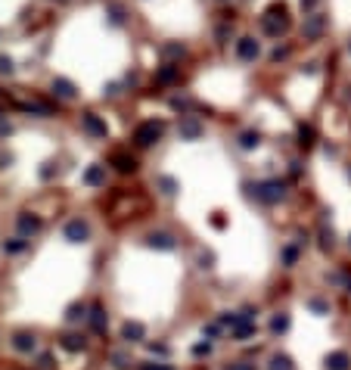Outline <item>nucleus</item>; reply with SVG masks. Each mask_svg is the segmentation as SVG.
<instances>
[{
  "label": "nucleus",
  "mask_w": 351,
  "mask_h": 370,
  "mask_svg": "<svg viewBox=\"0 0 351 370\" xmlns=\"http://www.w3.org/2000/svg\"><path fill=\"white\" fill-rule=\"evenodd\" d=\"M255 193V199L267 202V206H273V202H280L286 196V183L283 180H264V183H255V187H249Z\"/></svg>",
  "instance_id": "obj_1"
},
{
  "label": "nucleus",
  "mask_w": 351,
  "mask_h": 370,
  "mask_svg": "<svg viewBox=\"0 0 351 370\" xmlns=\"http://www.w3.org/2000/svg\"><path fill=\"white\" fill-rule=\"evenodd\" d=\"M159 137H162V121H143L134 131V143L137 146H153Z\"/></svg>",
  "instance_id": "obj_2"
},
{
  "label": "nucleus",
  "mask_w": 351,
  "mask_h": 370,
  "mask_svg": "<svg viewBox=\"0 0 351 370\" xmlns=\"http://www.w3.org/2000/svg\"><path fill=\"white\" fill-rule=\"evenodd\" d=\"M62 236L68 239V243H87V239H90V227H87V221L72 218L68 224L62 227Z\"/></svg>",
  "instance_id": "obj_3"
},
{
  "label": "nucleus",
  "mask_w": 351,
  "mask_h": 370,
  "mask_svg": "<svg viewBox=\"0 0 351 370\" xmlns=\"http://www.w3.org/2000/svg\"><path fill=\"white\" fill-rule=\"evenodd\" d=\"M81 125H84V131H87L90 137H106V134H109L106 121H103L100 115H94V112H84V115H81Z\"/></svg>",
  "instance_id": "obj_4"
},
{
  "label": "nucleus",
  "mask_w": 351,
  "mask_h": 370,
  "mask_svg": "<svg viewBox=\"0 0 351 370\" xmlns=\"http://www.w3.org/2000/svg\"><path fill=\"white\" fill-rule=\"evenodd\" d=\"M53 97L62 100V103H72L78 97V90H75V84H72L68 78H53Z\"/></svg>",
  "instance_id": "obj_5"
},
{
  "label": "nucleus",
  "mask_w": 351,
  "mask_h": 370,
  "mask_svg": "<svg viewBox=\"0 0 351 370\" xmlns=\"http://www.w3.org/2000/svg\"><path fill=\"white\" fill-rule=\"evenodd\" d=\"M16 227H19V236H31V233H38L41 230V218L38 215H28V212H22L19 218H16Z\"/></svg>",
  "instance_id": "obj_6"
},
{
  "label": "nucleus",
  "mask_w": 351,
  "mask_h": 370,
  "mask_svg": "<svg viewBox=\"0 0 351 370\" xmlns=\"http://www.w3.org/2000/svg\"><path fill=\"white\" fill-rule=\"evenodd\" d=\"M121 339H124V342H143V339H146V327H143L140 321H127V324L121 327Z\"/></svg>",
  "instance_id": "obj_7"
},
{
  "label": "nucleus",
  "mask_w": 351,
  "mask_h": 370,
  "mask_svg": "<svg viewBox=\"0 0 351 370\" xmlns=\"http://www.w3.org/2000/svg\"><path fill=\"white\" fill-rule=\"evenodd\" d=\"M146 243H150L153 249H162V252H171V249H177V239L171 236V233H150V236H146Z\"/></svg>",
  "instance_id": "obj_8"
},
{
  "label": "nucleus",
  "mask_w": 351,
  "mask_h": 370,
  "mask_svg": "<svg viewBox=\"0 0 351 370\" xmlns=\"http://www.w3.org/2000/svg\"><path fill=\"white\" fill-rule=\"evenodd\" d=\"M13 348L16 351H22V355H31V351L34 348H38V339H34V333H16V336H13Z\"/></svg>",
  "instance_id": "obj_9"
},
{
  "label": "nucleus",
  "mask_w": 351,
  "mask_h": 370,
  "mask_svg": "<svg viewBox=\"0 0 351 370\" xmlns=\"http://www.w3.org/2000/svg\"><path fill=\"white\" fill-rule=\"evenodd\" d=\"M87 321H90V330H94L97 336H103V333H106V308L103 305H94V308H90V314H87Z\"/></svg>",
  "instance_id": "obj_10"
},
{
  "label": "nucleus",
  "mask_w": 351,
  "mask_h": 370,
  "mask_svg": "<svg viewBox=\"0 0 351 370\" xmlns=\"http://www.w3.org/2000/svg\"><path fill=\"white\" fill-rule=\"evenodd\" d=\"M84 183L87 187H103L106 183V165H90L84 171Z\"/></svg>",
  "instance_id": "obj_11"
},
{
  "label": "nucleus",
  "mask_w": 351,
  "mask_h": 370,
  "mask_svg": "<svg viewBox=\"0 0 351 370\" xmlns=\"http://www.w3.org/2000/svg\"><path fill=\"white\" fill-rule=\"evenodd\" d=\"M258 50H261V47H258V41H255V38H243V41L236 44V53H239V59H246V63L258 56Z\"/></svg>",
  "instance_id": "obj_12"
},
{
  "label": "nucleus",
  "mask_w": 351,
  "mask_h": 370,
  "mask_svg": "<svg viewBox=\"0 0 351 370\" xmlns=\"http://www.w3.org/2000/svg\"><path fill=\"white\" fill-rule=\"evenodd\" d=\"M59 345H62L65 351H84V348H87V339L78 336V333H65V336L59 339Z\"/></svg>",
  "instance_id": "obj_13"
},
{
  "label": "nucleus",
  "mask_w": 351,
  "mask_h": 370,
  "mask_svg": "<svg viewBox=\"0 0 351 370\" xmlns=\"http://www.w3.org/2000/svg\"><path fill=\"white\" fill-rule=\"evenodd\" d=\"M348 367H351L348 351H332V355L326 358V370H348Z\"/></svg>",
  "instance_id": "obj_14"
},
{
  "label": "nucleus",
  "mask_w": 351,
  "mask_h": 370,
  "mask_svg": "<svg viewBox=\"0 0 351 370\" xmlns=\"http://www.w3.org/2000/svg\"><path fill=\"white\" fill-rule=\"evenodd\" d=\"M112 165L121 171V174H131L134 168H137V162H134V156H127V153H115L112 156Z\"/></svg>",
  "instance_id": "obj_15"
},
{
  "label": "nucleus",
  "mask_w": 351,
  "mask_h": 370,
  "mask_svg": "<svg viewBox=\"0 0 351 370\" xmlns=\"http://www.w3.org/2000/svg\"><path fill=\"white\" fill-rule=\"evenodd\" d=\"M202 134V125L196 121V118H183L180 121V137H187V140H196Z\"/></svg>",
  "instance_id": "obj_16"
},
{
  "label": "nucleus",
  "mask_w": 351,
  "mask_h": 370,
  "mask_svg": "<svg viewBox=\"0 0 351 370\" xmlns=\"http://www.w3.org/2000/svg\"><path fill=\"white\" fill-rule=\"evenodd\" d=\"M87 318V308L81 305V302H72L68 308H65V321L68 324H78V321H84Z\"/></svg>",
  "instance_id": "obj_17"
},
{
  "label": "nucleus",
  "mask_w": 351,
  "mask_h": 370,
  "mask_svg": "<svg viewBox=\"0 0 351 370\" xmlns=\"http://www.w3.org/2000/svg\"><path fill=\"white\" fill-rule=\"evenodd\" d=\"M177 78H180V69L177 66H165V69H159V75H156L159 84H174Z\"/></svg>",
  "instance_id": "obj_18"
},
{
  "label": "nucleus",
  "mask_w": 351,
  "mask_h": 370,
  "mask_svg": "<svg viewBox=\"0 0 351 370\" xmlns=\"http://www.w3.org/2000/svg\"><path fill=\"white\" fill-rule=\"evenodd\" d=\"M286 330H289V314H273L270 318V333L280 336V333H286Z\"/></svg>",
  "instance_id": "obj_19"
},
{
  "label": "nucleus",
  "mask_w": 351,
  "mask_h": 370,
  "mask_svg": "<svg viewBox=\"0 0 351 370\" xmlns=\"http://www.w3.org/2000/svg\"><path fill=\"white\" fill-rule=\"evenodd\" d=\"M267 370H295V367H292V358L289 355H273L270 364H267Z\"/></svg>",
  "instance_id": "obj_20"
},
{
  "label": "nucleus",
  "mask_w": 351,
  "mask_h": 370,
  "mask_svg": "<svg viewBox=\"0 0 351 370\" xmlns=\"http://www.w3.org/2000/svg\"><path fill=\"white\" fill-rule=\"evenodd\" d=\"M28 246V239L25 236H16V239H7V243H4V252L7 255H16V252H22Z\"/></svg>",
  "instance_id": "obj_21"
},
{
  "label": "nucleus",
  "mask_w": 351,
  "mask_h": 370,
  "mask_svg": "<svg viewBox=\"0 0 351 370\" xmlns=\"http://www.w3.org/2000/svg\"><path fill=\"white\" fill-rule=\"evenodd\" d=\"M258 143H261V137H258L255 131H246L243 137H239V146H243V150H255Z\"/></svg>",
  "instance_id": "obj_22"
},
{
  "label": "nucleus",
  "mask_w": 351,
  "mask_h": 370,
  "mask_svg": "<svg viewBox=\"0 0 351 370\" xmlns=\"http://www.w3.org/2000/svg\"><path fill=\"white\" fill-rule=\"evenodd\" d=\"M159 190H162L165 196H174V193H177V180H174V177H159Z\"/></svg>",
  "instance_id": "obj_23"
},
{
  "label": "nucleus",
  "mask_w": 351,
  "mask_h": 370,
  "mask_svg": "<svg viewBox=\"0 0 351 370\" xmlns=\"http://www.w3.org/2000/svg\"><path fill=\"white\" fill-rule=\"evenodd\" d=\"M295 262H299V246H286V249H283V265L292 268Z\"/></svg>",
  "instance_id": "obj_24"
},
{
  "label": "nucleus",
  "mask_w": 351,
  "mask_h": 370,
  "mask_svg": "<svg viewBox=\"0 0 351 370\" xmlns=\"http://www.w3.org/2000/svg\"><path fill=\"white\" fill-rule=\"evenodd\" d=\"M299 143H302V146H311V143H314V128H308V125L299 128Z\"/></svg>",
  "instance_id": "obj_25"
},
{
  "label": "nucleus",
  "mask_w": 351,
  "mask_h": 370,
  "mask_svg": "<svg viewBox=\"0 0 351 370\" xmlns=\"http://www.w3.org/2000/svg\"><path fill=\"white\" fill-rule=\"evenodd\" d=\"M320 28H323V16H314V19L305 25V34H311V38H314V34H320Z\"/></svg>",
  "instance_id": "obj_26"
},
{
  "label": "nucleus",
  "mask_w": 351,
  "mask_h": 370,
  "mask_svg": "<svg viewBox=\"0 0 351 370\" xmlns=\"http://www.w3.org/2000/svg\"><path fill=\"white\" fill-rule=\"evenodd\" d=\"M193 355H196V358L212 355V342H196V345H193Z\"/></svg>",
  "instance_id": "obj_27"
},
{
  "label": "nucleus",
  "mask_w": 351,
  "mask_h": 370,
  "mask_svg": "<svg viewBox=\"0 0 351 370\" xmlns=\"http://www.w3.org/2000/svg\"><path fill=\"white\" fill-rule=\"evenodd\" d=\"M308 308H311V311H317V314H326V311H329V305H326L323 299H311V302H308Z\"/></svg>",
  "instance_id": "obj_28"
},
{
  "label": "nucleus",
  "mask_w": 351,
  "mask_h": 370,
  "mask_svg": "<svg viewBox=\"0 0 351 370\" xmlns=\"http://www.w3.org/2000/svg\"><path fill=\"white\" fill-rule=\"evenodd\" d=\"M190 106H193V103H190L187 97H174V100H171V109H177V112H183V109H190Z\"/></svg>",
  "instance_id": "obj_29"
},
{
  "label": "nucleus",
  "mask_w": 351,
  "mask_h": 370,
  "mask_svg": "<svg viewBox=\"0 0 351 370\" xmlns=\"http://www.w3.org/2000/svg\"><path fill=\"white\" fill-rule=\"evenodd\" d=\"M199 265H202V268H212V265H215V255H212V252H199Z\"/></svg>",
  "instance_id": "obj_30"
},
{
  "label": "nucleus",
  "mask_w": 351,
  "mask_h": 370,
  "mask_svg": "<svg viewBox=\"0 0 351 370\" xmlns=\"http://www.w3.org/2000/svg\"><path fill=\"white\" fill-rule=\"evenodd\" d=\"M162 53H165V56H183V47H177V44H168V47H165Z\"/></svg>",
  "instance_id": "obj_31"
},
{
  "label": "nucleus",
  "mask_w": 351,
  "mask_h": 370,
  "mask_svg": "<svg viewBox=\"0 0 351 370\" xmlns=\"http://www.w3.org/2000/svg\"><path fill=\"white\" fill-rule=\"evenodd\" d=\"M112 364H115V367L121 370V367H127V364H131V361H127V358L121 355V351H115V355H112Z\"/></svg>",
  "instance_id": "obj_32"
},
{
  "label": "nucleus",
  "mask_w": 351,
  "mask_h": 370,
  "mask_svg": "<svg viewBox=\"0 0 351 370\" xmlns=\"http://www.w3.org/2000/svg\"><path fill=\"white\" fill-rule=\"evenodd\" d=\"M227 370H255V364H249V361H236V364H227Z\"/></svg>",
  "instance_id": "obj_33"
},
{
  "label": "nucleus",
  "mask_w": 351,
  "mask_h": 370,
  "mask_svg": "<svg viewBox=\"0 0 351 370\" xmlns=\"http://www.w3.org/2000/svg\"><path fill=\"white\" fill-rule=\"evenodd\" d=\"M150 351H153V355H168V345H162V342H150Z\"/></svg>",
  "instance_id": "obj_34"
},
{
  "label": "nucleus",
  "mask_w": 351,
  "mask_h": 370,
  "mask_svg": "<svg viewBox=\"0 0 351 370\" xmlns=\"http://www.w3.org/2000/svg\"><path fill=\"white\" fill-rule=\"evenodd\" d=\"M320 243H323V249L332 246V230H320Z\"/></svg>",
  "instance_id": "obj_35"
},
{
  "label": "nucleus",
  "mask_w": 351,
  "mask_h": 370,
  "mask_svg": "<svg viewBox=\"0 0 351 370\" xmlns=\"http://www.w3.org/2000/svg\"><path fill=\"white\" fill-rule=\"evenodd\" d=\"M140 370H174L171 364H140Z\"/></svg>",
  "instance_id": "obj_36"
},
{
  "label": "nucleus",
  "mask_w": 351,
  "mask_h": 370,
  "mask_svg": "<svg viewBox=\"0 0 351 370\" xmlns=\"http://www.w3.org/2000/svg\"><path fill=\"white\" fill-rule=\"evenodd\" d=\"M38 367H44V370L53 367V355H41V358H38Z\"/></svg>",
  "instance_id": "obj_37"
},
{
  "label": "nucleus",
  "mask_w": 351,
  "mask_h": 370,
  "mask_svg": "<svg viewBox=\"0 0 351 370\" xmlns=\"http://www.w3.org/2000/svg\"><path fill=\"white\" fill-rule=\"evenodd\" d=\"M0 72H7V75H10V72H13V63H10L7 56H0Z\"/></svg>",
  "instance_id": "obj_38"
},
{
  "label": "nucleus",
  "mask_w": 351,
  "mask_h": 370,
  "mask_svg": "<svg viewBox=\"0 0 351 370\" xmlns=\"http://www.w3.org/2000/svg\"><path fill=\"white\" fill-rule=\"evenodd\" d=\"M7 134H13V128L7 121H0V137H7Z\"/></svg>",
  "instance_id": "obj_39"
},
{
  "label": "nucleus",
  "mask_w": 351,
  "mask_h": 370,
  "mask_svg": "<svg viewBox=\"0 0 351 370\" xmlns=\"http://www.w3.org/2000/svg\"><path fill=\"white\" fill-rule=\"evenodd\" d=\"M314 4H317V0H302V7H314Z\"/></svg>",
  "instance_id": "obj_40"
}]
</instances>
